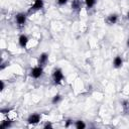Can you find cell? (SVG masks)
<instances>
[{"instance_id": "obj_1", "label": "cell", "mask_w": 129, "mask_h": 129, "mask_svg": "<svg viewBox=\"0 0 129 129\" xmlns=\"http://www.w3.org/2000/svg\"><path fill=\"white\" fill-rule=\"evenodd\" d=\"M52 80L55 85H59L63 80V74L60 69H54L52 72Z\"/></svg>"}, {"instance_id": "obj_2", "label": "cell", "mask_w": 129, "mask_h": 129, "mask_svg": "<svg viewBox=\"0 0 129 129\" xmlns=\"http://www.w3.org/2000/svg\"><path fill=\"white\" fill-rule=\"evenodd\" d=\"M42 73H43V70H42V67L38 66V67H34L31 69L30 71V76L34 79H38L39 77L42 76Z\"/></svg>"}, {"instance_id": "obj_3", "label": "cell", "mask_w": 129, "mask_h": 129, "mask_svg": "<svg viewBox=\"0 0 129 129\" xmlns=\"http://www.w3.org/2000/svg\"><path fill=\"white\" fill-rule=\"evenodd\" d=\"M39 121H40V115L39 114H31L27 119V123L30 125H35Z\"/></svg>"}, {"instance_id": "obj_4", "label": "cell", "mask_w": 129, "mask_h": 129, "mask_svg": "<svg viewBox=\"0 0 129 129\" xmlns=\"http://www.w3.org/2000/svg\"><path fill=\"white\" fill-rule=\"evenodd\" d=\"M15 20L19 26H23L26 22V15L24 13H18L15 16Z\"/></svg>"}, {"instance_id": "obj_5", "label": "cell", "mask_w": 129, "mask_h": 129, "mask_svg": "<svg viewBox=\"0 0 129 129\" xmlns=\"http://www.w3.org/2000/svg\"><path fill=\"white\" fill-rule=\"evenodd\" d=\"M43 7V0H35L34 3L32 4V6L30 7V12H34V11H37V10H40L41 8Z\"/></svg>"}, {"instance_id": "obj_6", "label": "cell", "mask_w": 129, "mask_h": 129, "mask_svg": "<svg viewBox=\"0 0 129 129\" xmlns=\"http://www.w3.org/2000/svg\"><path fill=\"white\" fill-rule=\"evenodd\" d=\"M47 60H48V54L45 53V52L41 53L39 55V57H38V66H40V67L44 66L47 62Z\"/></svg>"}, {"instance_id": "obj_7", "label": "cell", "mask_w": 129, "mask_h": 129, "mask_svg": "<svg viewBox=\"0 0 129 129\" xmlns=\"http://www.w3.org/2000/svg\"><path fill=\"white\" fill-rule=\"evenodd\" d=\"M18 42H19V45H20L21 47H25V46L27 45V43H28V37H27L26 35L22 34V35L19 36Z\"/></svg>"}, {"instance_id": "obj_8", "label": "cell", "mask_w": 129, "mask_h": 129, "mask_svg": "<svg viewBox=\"0 0 129 129\" xmlns=\"http://www.w3.org/2000/svg\"><path fill=\"white\" fill-rule=\"evenodd\" d=\"M122 64H123V59H122V57H121L120 55L115 56V58H114V60H113V66H114V68L119 69V68L122 67Z\"/></svg>"}, {"instance_id": "obj_9", "label": "cell", "mask_w": 129, "mask_h": 129, "mask_svg": "<svg viewBox=\"0 0 129 129\" xmlns=\"http://www.w3.org/2000/svg\"><path fill=\"white\" fill-rule=\"evenodd\" d=\"M117 20H118V16L116 14H111L108 16V22L110 24H115L117 22Z\"/></svg>"}, {"instance_id": "obj_10", "label": "cell", "mask_w": 129, "mask_h": 129, "mask_svg": "<svg viewBox=\"0 0 129 129\" xmlns=\"http://www.w3.org/2000/svg\"><path fill=\"white\" fill-rule=\"evenodd\" d=\"M72 8L74 10H79L81 8V2H80V0H73V2H72Z\"/></svg>"}, {"instance_id": "obj_11", "label": "cell", "mask_w": 129, "mask_h": 129, "mask_svg": "<svg viewBox=\"0 0 129 129\" xmlns=\"http://www.w3.org/2000/svg\"><path fill=\"white\" fill-rule=\"evenodd\" d=\"M11 121L10 120H4V121H2V123H1V125H0V128L1 129H4V128H8V127H10L11 126Z\"/></svg>"}, {"instance_id": "obj_12", "label": "cell", "mask_w": 129, "mask_h": 129, "mask_svg": "<svg viewBox=\"0 0 129 129\" xmlns=\"http://www.w3.org/2000/svg\"><path fill=\"white\" fill-rule=\"evenodd\" d=\"M85 127H86V124L83 121H81V120L76 121V128H78V129H84Z\"/></svg>"}, {"instance_id": "obj_13", "label": "cell", "mask_w": 129, "mask_h": 129, "mask_svg": "<svg viewBox=\"0 0 129 129\" xmlns=\"http://www.w3.org/2000/svg\"><path fill=\"white\" fill-rule=\"evenodd\" d=\"M85 3H86V6H87V8H92L94 5H95V3H96V0H85Z\"/></svg>"}, {"instance_id": "obj_14", "label": "cell", "mask_w": 129, "mask_h": 129, "mask_svg": "<svg viewBox=\"0 0 129 129\" xmlns=\"http://www.w3.org/2000/svg\"><path fill=\"white\" fill-rule=\"evenodd\" d=\"M60 95H55V96H53V98H52V100H51V102H52V104H57L59 101H60Z\"/></svg>"}, {"instance_id": "obj_15", "label": "cell", "mask_w": 129, "mask_h": 129, "mask_svg": "<svg viewBox=\"0 0 129 129\" xmlns=\"http://www.w3.org/2000/svg\"><path fill=\"white\" fill-rule=\"evenodd\" d=\"M44 128L45 129H51L52 128V125H51V123H49V122H47V123H45V125H44Z\"/></svg>"}, {"instance_id": "obj_16", "label": "cell", "mask_w": 129, "mask_h": 129, "mask_svg": "<svg viewBox=\"0 0 129 129\" xmlns=\"http://www.w3.org/2000/svg\"><path fill=\"white\" fill-rule=\"evenodd\" d=\"M67 2H68V0H57V3L59 5H64V4H67Z\"/></svg>"}, {"instance_id": "obj_17", "label": "cell", "mask_w": 129, "mask_h": 129, "mask_svg": "<svg viewBox=\"0 0 129 129\" xmlns=\"http://www.w3.org/2000/svg\"><path fill=\"white\" fill-rule=\"evenodd\" d=\"M70 124H71V120H68V121H67V123H66V127H69V126H70Z\"/></svg>"}, {"instance_id": "obj_18", "label": "cell", "mask_w": 129, "mask_h": 129, "mask_svg": "<svg viewBox=\"0 0 129 129\" xmlns=\"http://www.w3.org/2000/svg\"><path fill=\"white\" fill-rule=\"evenodd\" d=\"M0 83H1V91H2L4 89V83H3V81H1Z\"/></svg>"}, {"instance_id": "obj_19", "label": "cell", "mask_w": 129, "mask_h": 129, "mask_svg": "<svg viewBox=\"0 0 129 129\" xmlns=\"http://www.w3.org/2000/svg\"><path fill=\"white\" fill-rule=\"evenodd\" d=\"M127 45H128V46H129V38H128V39H127Z\"/></svg>"}, {"instance_id": "obj_20", "label": "cell", "mask_w": 129, "mask_h": 129, "mask_svg": "<svg viewBox=\"0 0 129 129\" xmlns=\"http://www.w3.org/2000/svg\"><path fill=\"white\" fill-rule=\"evenodd\" d=\"M127 18H128V19H129V11H128V12H127Z\"/></svg>"}]
</instances>
